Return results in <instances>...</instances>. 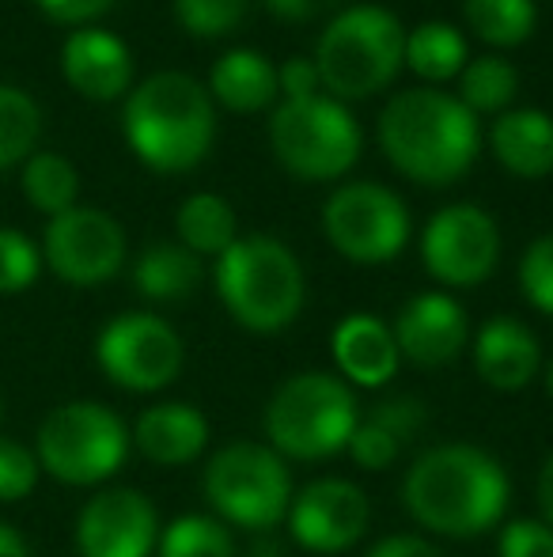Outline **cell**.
<instances>
[{
  "instance_id": "6da1fadb",
  "label": "cell",
  "mask_w": 553,
  "mask_h": 557,
  "mask_svg": "<svg viewBox=\"0 0 553 557\" xmlns=\"http://www.w3.org/2000/svg\"><path fill=\"white\" fill-rule=\"evenodd\" d=\"M512 478L493 451L478 444L425 447L402 474V508L436 539H478L504 523Z\"/></svg>"
},
{
  "instance_id": "7a4b0ae2",
  "label": "cell",
  "mask_w": 553,
  "mask_h": 557,
  "mask_svg": "<svg viewBox=\"0 0 553 557\" xmlns=\"http://www.w3.org/2000/svg\"><path fill=\"white\" fill-rule=\"evenodd\" d=\"M379 145L406 178L420 186H451L478 160V114L440 88H406L379 114Z\"/></svg>"
},
{
  "instance_id": "3957f363",
  "label": "cell",
  "mask_w": 553,
  "mask_h": 557,
  "mask_svg": "<svg viewBox=\"0 0 553 557\" xmlns=\"http://www.w3.org/2000/svg\"><path fill=\"white\" fill-rule=\"evenodd\" d=\"M122 129L144 168L183 175L209 156L216 137V103L201 81L163 69L140 81L126 99Z\"/></svg>"
},
{
  "instance_id": "277c9868",
  "label": "cell",
  "mask_w": 553,
  "mask_h": 557,
  "mask_svg": "<svg viewBox=\"0 0 553 557\" xmlns=\"http://www.w3.org/2000/svg\"><path fill=\"white\" fill-rule=\"evenodd\" d=\"M224 311L251 334H280L300 319L307 300L303 265L274 235H239L213 265Z\"/></svg>"
},
{
  "instance_id": "5b68a950",
  "label": "cell",
  "mask_w": 553,
  "mask_h": 557,
  "mask_svg": "<svg viewBox=\"0 0 553 557\" xmlns=\"http://www.w3.org/2000/svg\"><path fill=\"white\" fill-rule=\"evenodd\" d=\"M361 403L338 372H296L269 395L262 429L285 462H323L349 447Z\"/></svg>"
},
{
  "instance_id": "8992f818",
  "label": "cell",
  "mask_w": 553,
  "mask_h": 557,
  "mask_svg": "<svg viewBox=\"0 0 553 557\" xmlns=\"http://www.w3.org/2000/svg\"><path fill=\"white\" fill-rule=\"evenodd\" d=\"M406 65V30L399 15L379 4L341 8L326 23L315 69L330 99H368L384 91Z\"/></svg>"
},
{
  "instance_id": "52a82bcc",
  "label": "cell",
  "mask_w": 553,
  "mask_h": 557,
  "mask_svg": "<svg viewBox=\"0 0 553 557\" xmlns=\"http://www.w3.org/2000/svg\"><path fill=\"white\" fill-rule=\"evenodd\" d=\"M201 490L213 516L228 528L266 535L292 505V470L269 444L236 441L209 455Z\"/></svg>"
},
{
  "instance_id": "ba28073f",
  "label": "cell",
  "mask_w": 553,
  "mask_h": 557,
  "mask_svg": "<svg viewBox=\"0 0 553 557\" xmlns=\"http://www.w3.org/2000/svg\"><path fill=\"white\" fill-rule=\"evenodd\" d=\"M129 425L103 403L76 398L42 421L35 459L65 485H103L129 459Z\"/></svg>"
},
{
  "instance_id": "9c48e42d",
  "label": "cell",
  "mask_w": 553,
  "mask_h": 557,
  "mask_svg": "<svg viewBox=\"0 0 553 557\" xmlns=\"http://www.w3.org/2000/svg\"><path fill=\"white\" fill-rule=\"evenodd\" d=\"M277 163L300 183H334L361 160V125L330 96L280 103L269 117Z\"/></svg>"
},
{
  "instance_id": "30bf717a",
  "label": "cell",
  "mask_w": 553,
  "mask_h": 557,
  "mask_svg": "<svg viewBox=\"0 0 553 557\" xmlns=\"http://www.w3.org/2000/svg\"><path fill=\"white\" fill-rule=\"evenodd\" d=\"M323 232L341 258L356 265H384L406 250L410 209L379 183H345L326 198Z\"/></svg>"
},
{
  "instance_id": "8fae6325",
  "label": "cell",
  "mask_w": 553,
  "mask_h": 557,
  "mask_svg": "<svg viewBox=\"0 0 553 557\" xmlns=\"http://www.w3.org/2000/svg\"><path fill=\"white\" fill-rule=\"evenodd\" d=\"M96 360L111 383L134 395L171 387L186 364V345L167 319L152 311H126L96 337Z\"/></svg>"
},
{
  "instance_id": "7c38bea8",
  "label": "cell",
  "mask_w": 553,
  "mask_h": 557,
  "mask_svg": "<svg viewBox=\"0 0 553 557\" xmlns=\"http://www.w3.org/2000/svg\"><path fill=\"white\" fill-rule=\"evenodd\" d=\"M420 262L443 288H478L501 262V227L470 201L440 209L420 232Z\"/></svg>"
},
{
  "instance_id": "4fadbf2b",
  "label": "cell",
  "mask_w": 553,
  "mask_h": 557,
  "mask_svg": "<svg viewBox=\"0 0 553 557\" xmlns=\"http://www.w3.org/2000/svg\"><path fill=\"white\" fill-rule=\"evenodd\" d=\"M288 535L307 554H345L368 535L372 500L353 478L326 474L292 493L288 505Z\"/></svg>"
},
{
  "instance_id": "5bb4252c",
  "label": "cell",
  "mask_w": 553,
  "mask_h": 557,
  "mask_svg": "<svg viewBox=\"0 0 553 557\" xmlns=\"http://www.w3.org/2000/svg\"><path fill=\"white\" fill-rule=\"evenodd\" d=\"M42 258L65 285H103L126 262V232L103 209L73 206L46 224Z\"/></svg>"
},
{
  "instance_id": "9a60e30c",
  "label": "cell",
  "mask_w": 553,
  "mask_h": 557,
  "mask_svg": "<svg viewBox=\"0 0 553 557\" xmlns=\"http://www.w3.org/2000/svg\"><path fill=\"white\" fill-rule=\"evenodd\" d=\"M160 543V516L140 490H103L76 516L80 557H152Z\"/></svg>"
},
{
  "instance_id": "2e32d148",
  "label": "cell",
  "mask_w": 553,
  "mask_h": 557,
  "mask_svg": "<svg viewBox=\"0 0 553 557\" xmlns=\"http://www.w3.org/2000/svg\"><path fill=\"white\" fill-rule=\"evenodd\" d=\"M394 342L406 364L436 372V368L455 364L470 345V319H466L463 304L451 293H417L399 308L391 323Z\"/></svg>"
},
{
  "instance_id": "e0dca14e",
  "label": "cell",
  "mask_w": 553,
  "mask_h": 557,
  "mask_svg": "<svg viewBox=\"0 0 553 557\" xmlns=\"http://www.w3.org/2000/svg\"><path fill=\"white\" fill-rule=\"evenodd\" d=\"M470 360L478 380L501 395H516L542 375L539 334L512 315H493L478 326L470 337Z\"/></svg>"
},
{
  "instance_id": "ac0fdd59",
  "label": "cell",
  "mask_w": 553,
  "mask_h": 557,
  "mask_svg": "<svg viewBox=\"0 0 553 557\" xmlns=\"http://www.w3.org/2000/svg\"><path fill=\"white\" fill-rule=\"evenodd\" d=\"M330 357L338 375L353 391H384L394 383L402 368V352L394 342L391 323L368 315V311H353L345 315L330 334Z\"/></svg>"
},
{
  "instance_id": "d6986e66",
  "label": "cell",
  "mask_w": 553,
  "mask_h": 557,
  "mask_svg": "<svg viewBox=\"0 0 553 557\" xmlns=\"http://www.w3.org/2000/svg\"><path fill=\"white\" fill-rule=\"evenodd\" d=\"M61 73L68 88L80 91L84 99L111 103L126 96L134 84V58H129V46L111 30L76 27L61 46Z\"/></svg>"
},
{
  "instance_id": "ffe728a7",
  "label": "cell",
  "mask_w": 553,
  "mask_h": 557,
  "mask_svg": "<svg viewBox=\"0 0 553 557\" xmlns=\"http://www.w3.org/2000/svg\"><path fill=\"white\" fill-rule=\"evenodd\" d=\"M209 418L190 403H155L140 410L129 429V441L152 467H190L209 447Z\"/></svg>"
},
{
  "instance_id": "44dd1931",
  "label": "cell",
  "mask_w": 553,
  "mask_h": 557,
  "mask_svg": "<svg viewBox=\"0 0 553 557\" xmlns=\"http://www.w3.org/2000/svg\"><path fill=\"white\" fill-rule=\"evenodd\" d=\"M497 163L516 178H546L553 171V117L539 107L497 114L489 129Z\"/></svg>"
},
{
  "instance_id": "7402d4cb",
  "label": "cell",
  "mask_w": 553,
  "mask_h": 557,
  "mask_svg": "<svg viewBox=\"0 0 553 557\" xmlns=\"http://www.w3.org/2000/svg\"><path fill=\"white\" fill-rule=\"evenodd\" d=\"M209 96L231 114L266 111L280 96L277 65L259 50H228L209 73Z\"/></svg>"
},
{
  "instance_id": "603a6c76",
  "label": "cell",
  "mask_w": 553,
  "mask_h": 557,
  "mask_svg": "<svg viewBox=\"0 0 553 557\" xmlns=\"http://www.w3.org/2000/svg\"><path fill=\"white\" fill-rule=\"evenodd\" d=\"M205 277V265L193 250H186L183 243H155L134 265V285L144 300L152 304H175L186 300L193 288Z\"/></svg>"
},
{
  "instance_id": "cb8c5ba5",
  "label": "cell",
  "mask_w": 553,
  "mask_h": 557,
  "mask_svg": "<svg viewBox=\"0 0 553 557\" xmlns=\"http://www.w3.org/2000/svg\"><path fill=\"white\" fill-rule=\"evenodd\" d=\"M178 239L198 258H221L239 239V221L221 194H190L175 216Z\"/></svg>"
},
{
  "instance_id": "d4e9b609",
  "label": "cell",
  "mask_w": 553,
  "mask_h": 557,
  "mask_svg": "<svg viewBox=\"0 0 553 557\" xmlns=\"http://www.w3.org/2000/svg\"><path fill=\"white\" fill-rule=\"evenodd\" d=\"M406 65L414 69V76L428 84L458 81V73L466 69V38L451 23H417L406 35Z\"/></svg>"
},
{
  "instance_id": "484cf974",
  "label": "cell",
  "mask_w": 553,
  "mask_h": 557,
  "mask_svg": "<svg viewBox=\"0 0 553 557\" xmlns=\"http://www.w3.org/2000/svg\"><path fill=\"white\" fill-rule=\"evenodd\" d=\"M463 20L486 46L512 50L535 35V0H463Z\"/></svg>"
},
{
  "instance_id": "4316f807",
  "label": "cell",
  "mask_w": 553,
  "mask_h": 557,
  "mask_svg": "<svg viewBox=\"0 0 553 557\" xmlns=\"http://www.w3.org/2000/svg\"><path fill=\"white\" fill-rule=\"evenodd\" d=\"M519 76L512 69L508 58L501 53H486V58L466 61V69L458 73V103L470 114H504L516 99Z\"/></svg>"
},
{
  "instance_id": "83f0119b",
  "label": "cell",
  "mask_w": 553,
  "mask_h": 557,
  "mask_svg": "<svg viewBox=\"0 0 553 557\" xmlns=\"http://www.w3.org/2000/svg\"><path fill=\"white\" fill-rule=\"evenodd\" d=\"M155 557H236V535L213 512H183L160 528Z\"/></svg>"
},
{
  "instance_id": "f1b7e54d",
  "label": "cell",
  "mask_w": 553,
  "mask_h": 557,
  "mask_svg": "<svg viewBox=\"0 0 553 557\" xmlns=\"http://www.w3.org/2000/svg\"><path fill=\"white\" fill-rule=\"evenodd\" d=\"M23 194H27V201L38 209V213H46L53 221V216L68 213V209L76 206V194H80V175H76V168L65 160V156L58 152H35L27 163H23Z\"/></svg>"
},
{
  "instance_id": "f546056e",
  "label": "cell",
  "mask_w": 553,
  "mask_h": 557,
  "mask_svg": "<svg viewBox=\"0 0 553 557\" xmlns=\"http://www.w3.org/2000/svg\"><path fill=\"white\" fill-rule=\"evenodd\" d=\"M38 133H42V111L27 91L0 84V171L27 163L35 156Z\"/></svg>"
},
{
  "instance_id": "4dcf8cb0",
  "label": "cell",
  "mask_w": 553,
  "mask_h": 557,
  "mask_svg": "<svg viewBox=\"0 0 553 557\" xmlns=\"http://www.w3.org/2000/svg\"><path fill=\"white\" fill-rule=\"evenodd\" d=\"M251 0H175V15L186 35L224 38L247 20Z\"/></svg>"
},
{
  "instance_id": "1f68e13d",
  "label": "cell",
  "mask_w": 553,
  "mask_h": 557,
  "mask_svg": "<svg viewBox=\"0 0 553 557\" xmlns=\"http://www.w3.org/2000/svg\"><path fill=\"white\" fill-rule=\"evenodd\" d=\"M38 270H42V250L15 227H0V296L30 288Z\"/></svg>"
},
{
  "instance_id": "d6a6232c",
  "label": "cell",
  "mask_w": 553,
  "mask_h": 557,
  "mask_svg": "<svg viewBox=\"0 0 553 557\" xmlns=\"http://www.w3.org/2000/svg\"><path fill=\"white\" fill-rule=\"evenodd\" d=\"M519 293L535 311L553 319V232L539 235L519 258Z\"/></svg>"
},
{
  "instance_id": "836d02e7",
  "label": "cell",
  "mask_w": 553,
  "mask_h": 557,
  "mask_svg": "<svg viewBox=\"0 0 553 557\" xmlns=\"http://www.w3.org/2000/svg\"><path fill=\"white\" fill-rule=\"evenodd\" d=\"M349 459L356 462L361 470H391L394 462H399V455L406 451L399 441H394L387 429H379L372 418H364L361 413V421H356V429H353V436H349Z\"/></svg>"
},
{
  "instance_id": "e575fe53",
  "label": "cell",
  "mask_w": 553,
  "mask_h": 557,
  "mask_svg": "<svg viewBox=\"0 0 553 557\" xmlns=\"http://www.w3.org/2000/svg\"><path fill=\"white\" fill-rule=\"evenodd\" d=\"M364 418H372L379 429H387L394 441L406 447L420 436V429H425V421H428V410L417 395H387V398H379Z\"/></svg>"
},
{
  "instance_id": "d590c367",
  "label": "cell",
  "mask_w": 553,
  "mask_h": 557,
  "mask_svg": "<svg viewBox=\"0 0 553 557\" xmlns=\"http://www.w3.org/2000/svg\"><path fill=\"white\" fill-rule=\"evenodd\" d=\"M497 557H553V528L539 516H516L497 531Z\"/></svg>"
},
{
  "instance_id": "8d00e7d4",
  "label": "cell",
  "mask_w": 553,
  "mask_h": 557,
  "mask_svg": "<svg viewBox=\"0 0 553 557\" xmlns=\"http://www.w3.org/2000/svg\"><path fill=\"white\" fill-rule=\"evenodd\" d=\"M38 459L23 444L0 436V500H23L38 482Z\"/></svg>"
},
{
  "instance_id": "74e56055",
  "label": "cell",
  "mask_w": 553,
  "mask_h": 557,
  "mask_svg": "<svg viewBox=\"0 0 553 557\" xmlns=\"http://www.w3.org/2000/svg\"><path fill=\"white\" fill-rule=\"evenodd\" d=\"M277 91L285 103H303V99L323 96V81H318L315 58H292L277 69Z\"/></svg>"
},
{
  "instance_id": "f35d334b",
  "label": "cell",
  "mask_w": 553,
  "mask_h": 557,
  "mask_svg": "<svg viewBox=\"0 0 553 557\" xmlns=\"http://www.w3.org/2000/svg\"><path fill=\"white\" fill-rule=\"evenodd\" d=\"M118 0H38L46 15L53 23H91L99 15H106Z\"/></svg>"
},
{
  "instance_id": "ab89813d",
  "label": "cell",
  "mask_w": 553,
  "mask_h": 557,
  "mask_svg": "<svg viewBox=\"0 0 553 557\" xmlns=\"http://www.w3.org/2000/svg\"><path fill=\"white\" fill-rule=\"evenodd\" d=\"M364 557H448L440 550V546L432 543V539H425V535H387V539H379L376 546H372Z\"/></svg>"
},
{
  "instance_id": "60d3db41",
  "label": "cell",
  "mask_w": 553,
  "mask_h": 557,
  "mask_svg": "<svg viewBox=\"0 0 553 557\" xmlns=\"http://www.w3.org/2000/svg\"><path fill=\"white\" fill-rule=\"evenodd\" d=\"M341 4H345V0H266L269 12L280 15V20H288V23L318 20V15L338 12Z\"/></svg>"
},
{
  "instance_id": "b9f144b4",
  "label": "cell",
  "mask_w": 553,
  "mask_h": 557,
  "mask_svg": "<svg viewBox=\"0 0 553 557\" xmlns=\"http://www.w3.org/2000/svg\"><path fill=\"white\" fill-rule=\"evenodd\" d=\"M535 497H539V520L553 528V451L546 455L539 470V482H535Z\"/></svg>"
},
{
  "instance_id": "7bdbcfd3",
  "label": "cell",
  "mask_w": 553,
  "mask_h": 557,
  "mask_svg": "<svg viewBox=\"0 0 553 557\" xmlns=\"http://www.w3.org/2000/svg\"><path fill=\"white\" fill-rule=\"evenodd\" d=\"M0 557H30L27 539L15 528H8V523H0Z\"/></svg>"
},
{
  "instance_id": "ee69618b",
  "label": "cell",
  "mask_w": 553,
  "mask_h": 557,
  "mask_svg": "<svg viewBox=\"0 0 553 557\" xmlns=\"http://www.w3.org/2000/svg\"><path fill=\"white\" fill-rule=\"evenodd\" d=\"M542 380H546V395L553 398V357H550V364H542Z\"/></svg>"
}]
</instances>
